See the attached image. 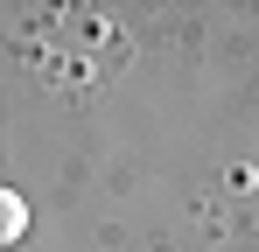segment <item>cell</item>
<instances>
[{"label": "cell", "instance_id": "1", "mask_svg": "<svg viewBox=\"0 0 259 252\" xmlns=\"http://www.w3.org/2000/svg\"><path fill=\"white\" fill-rule=\"evenodd\" d=\"M28 238V196L0 182V245H21Z\"/></svg>", "mask_w": 259, "mask_h": 252}]
</instances>
